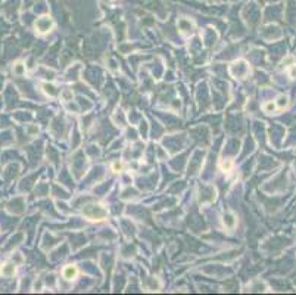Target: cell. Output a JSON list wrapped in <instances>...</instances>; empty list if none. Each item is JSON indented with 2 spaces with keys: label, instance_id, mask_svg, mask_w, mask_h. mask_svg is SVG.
Here are the masks:
<instances>
[{
  "label": "cell",
  "instance_id": "1",
  "mask_svg": "<svg viewBox=\"0 0 296 295\" xmlns=\"http://www.w3.org/2000/svg\"><path fill=\"white\" fill-rule=\"evenodd\" d=\"M83 216L91 221H103L108 217V210L100 204H87L83 207Z\"/></svg>",
  "mask_w": 296,
  "mask_h": 295
},
{
  "label": "cell",
  "instance_id": "2",
  "mask_svg": "<svg viewBox=\"0 0 296 295\" xmlns=\"http://www.w3.org/2000/svg\"><path fill=\"white\" fill-rule=\"evenodd\" d=\"M52 28H53V21H52V18H49V16H41V18H38V19L36 21V30H37L40 34H46V33H49Z\"/></svg>",
  "mask_w": 296,
  "mask_h": 295
},
{
  "label": "cell",
  "instance_id": "3",
  "mask_svg": "<svg viewBox=\"0 0 296 295\" xmlns=\"http://www.w3.org/2000/svg\"><path fill=\"white\" fill-rule=\"evenodd\" d=\"M177 25H178V30L183 33V34H186V36H190V34H193V30H194V27H193V24L189 21V19H186V18H181L178 22H177Z\"/></svg>",
  "mask_w": 296,
  "mask_h": 295
},
{
  "label": "cell",
  "instance_id": "4",
  "mask_svg": "<svg viewBox=\"0 0 296 295\" xmlns=\"http://www.w3.org/2000/svg\"><path fill=\"white\" fill-rule=\"evenodd\" d=\"M78 276V269L75 267V266H66L65 269H63V277L66 279V280H72V279H75Z\"/></svg>",
  "mask_w": 296,
  "mask_h": 295
},
{
  "label": "cell",
  "instance_id": "5",
  "mask_svg": "<svg viewBox=\"0 0 296 295\" xmlns=\"http://www.w3.org/2000/svg\"><path fill=\"white\" fill-rule=\"evenodd\" d=\"M0 273H2L3 276L6 277H11L15 274V264L14 263H6L2 266V269H0Z\"/></svg>",
  "mask_w": 296,
  "mask_h": 295
},
{
  "label": "cell",
  "instance_id": "6",
  "mask_svg": "<svg viewBox=\"0 0 296 295\" xmlns=\"http://www.w3.org/2000/svg\"><path fill=\"white\" fill-rule=\"evenodd\" d=\"M223 221H224V226L228 227V229H233V227L236 226V219H234L233 214H226Z\"/></svg>",
  "mask_w": 296,
  "mask_h": 295
},
{
  "label": "cell",
  "instance_id": "7",
  "mask_svg": "<svg viewBox=\"0 0 296 295\" xmlns=\"http://www.w3.org/2000/svg\"><path fill=\"white\" fill-rule=\"evenodd\" d=\"M231 167H233L231 159H226V161H221V162H220V168H221L223 171H230Z\"/></svg>",
  "mask_w": 296,
  "mask_h": 295
},
{
  "label": "cell",
  "instance_id": "8",
  "mask_svg": "<svg viewBox=\"0 0 296 295\" xmlns=\"http://www.w3.org/2000/svg\"><path fill=\"white\" fill-rule=\"evenodd\" d=\"M60 96H62V99L65 101V102H68V101H72V97H74V94H72V90H63L62 93H60Z\"/></svg>",
  "mask_w": 296,
  "mask_h": 295
},
{
  "label": "cell",
  "instance_id": "9",
  "mask_svg": "<svg viewBox=\"0 0 296 295\" xmlns=\"http://www.w3.org/2000/svg\"><path fill=\"white\" fill-rule=\"evenodd\" d=\"M14 72H15V74H18V75H22V74L25 72V65H24V64H21V62H18V64L14 66Z\"/></svg>",
  "mask_w": 296,
  "mask_h": 295
},
{
  "label": "cell",
  "instance_id": "10",
  "mask_svg": "<svg viewBox=\"0 0 296 295\" xmlns=\"http://www.w3.org/2000/svg\"><path fill=\"white\" fill-rule=\"evenodd\" d=\"M43 89H44V91H46L47 94H50V96H55V94H56L55 86H52V84H47V83H44V84H43Z\"/></svg>",
  "mask_w": 296,
  "mask_h": 295
},
{
  "label": "cell",
  "instance_id": "11",
  "mask_svg": "<svg viewBox=\"0 0 296 295\" xmlns=\"http://www.w3.org/2000/svg\"><path fill=\"white\" fill-rule=\"evenodd\" d=\"M287 105V97H284V96H281L280 99H278V108L281 109V108H284Z\"/></svg>",
  "mask_w": 296,
  "mask_h": 295
},
{
  "label": "cell",
  "instance_id": "12",
  "mask_svg": "<svg viewBox=\"0 0 296 295\" xmlns=\"http://www.w3.org/2000/svg\"><path fill=\"white\" fill-rule=\"evenodd\" d=\"M112 170H114L115 173H120V171L122 170V165H121L120 162H114V164H112Z\"/></svg>",
  "mask_w": 296,
  "mask_h": 295
},
{
  "label": "cell",
  "instance_id": "13",
  "mask_svg": "<svg viewBox=\"0 0 296 295\" xmlns=\"http://www.w3.org/2000/svg\"><path fill=\"white\" fill-rule=\"evenodd\" d=\"M264 109H265L267 112L273 111V109H274V104H271V102H270V104H265V105H264Z\"/></svg>",
  "mask_w": 296,
  "mask_h": 295
},
{
  "label": "cell",
  "instance_id": "14",
  "mask_svg": "<svg viewBox=\"0 0 296 295\" xmlns=\"http://www.w3.org/2000/svg\"><path fill=\"white\" fill-rule=\"evenodd\" d=\"M290 75H292V78H296V68H293L290 71Z\"/></svg>",
  "mask_w": 296,
  "mask_h": 295
},
{
  "label": "cell",
  "instance_id": "15",
  "mask_svg": "<svg viewBox=\"0 0 296 295\" xmlns=\"http://www.w3.org/2000/svg\"><path fill=\"white\" fill-rule=\"evenodd\" d=\"M28 131H31V133H34V131H37V129H36V127H30V129H28Z\"/></svg>",
  "mask_w": 296,
  "mask_h": 295
}]
</instances>
